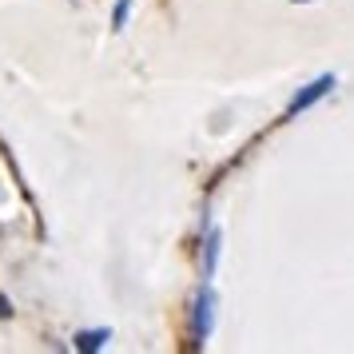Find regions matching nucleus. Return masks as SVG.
I'll list each match as a JSON object with an SVG mask.
<instances>
[{
	"mask_svg": "<svg viewBox=\"0 0 354 354\" xmlns=\"http://www.w3.org/2000/svg\"><path fill=\"white\" fill-rule=\"evenodd\" d=\"M203 251H207V259H203V279H211L215 274V259H219V231L215 227H207V247Z\"/></svg>",
	"mask_w": 354,
	"mask_h": 354,
	"instance_id": "obj_4",
	"label": "nucleus"
},
{
	"mask_svg": "<svg viewBox=\"0 0 354 354\" xmlns=\"http://www.w3.org/2000/svg\"><path fill=\"white\" fill-rule=\"evenodd\" d=\"M295 4H299V0H295Z\"/></svg>",
	"mask_w": 354,
	"mask_h": 354,
	"instance_id": "obj_7",
	"label": "nucleus"
},
{
	"mask_svg": "<svg viewBox=\"0 0 354 354\" xmlns=\"http://www.w3.org/2000/svg\"><path fill=\"white\" fill-rule=\"evenodd\" d=\"M4 319H12V303H8V299L0 295V322H4Z\"/></svg>",
	"mask_w": 354,
	"mask_h": 354,
	"instance_id": "obj_6",
	"label": "nucleus"
},
{
	"mask_svg": "<svg viewBox=\"0 0 354 354\" xmlns=\"http://www.w3.org/2000/svg\"><path fill=\"white\" fill-rule=\"evenodd\" d=\"M128 12H131V0H115V8H112V28L115 32L128 28Z\"/></svg>",
	"mask_w": 354,
	"mask_h": 354,
	"instance_id": "obj_5",
	"label": "nucleus"
},
{
	"mask_svg": "<svg viewBox=\"0 0 354 354\" xmlns=\"http://www.w3.org/2000/svg\"><path fill=\"white\" fill-rule=\"evenodd\" d=\"M108 342H112V330H108V326H92V330H80V335H76V351L96 354V351H104Z\"/></svg>",
	"mask_w": 354,
	"mask_h": 354,
	"instance_id": "obj_3",
	"label": "nucleus"
},
{
	"mask_svg": "<svg viewBox=\"0 0 354 354\" xmlns=\"http://www.w3.org/2000/svg\"><path fill=\"white\" fill-rule=\"evenodd\" d=\"M335 76H330V72H322V76H315V80L306 84V88H299V92H295V100H290L287 104V112H283V120H295V115L299 112H306V108H315V104H319L322 96H330V92H335Z\"/></svg>",
	"mask_w": 354,
	"mask_h": 354,
	"instance_id": "obj_2",
	"label": "nucleus"
},
{
	"mask_svg": "<svg viewBox=\"0 0 354 354\" xmlns=\"http://www.w3.org/2000/svg\"><path fill=\"white\" fill-rule=\"evenodd\" d=\"M211 322H215V295H211V287L203 283V287L195 290V299H192V346L195 351L207 346Z\"/></svg>",
	"mask_w": 354,
	"mask_h": 354,
	"instance_id": "obj_1",
	"label": "nucleus"
}]
</instances>
